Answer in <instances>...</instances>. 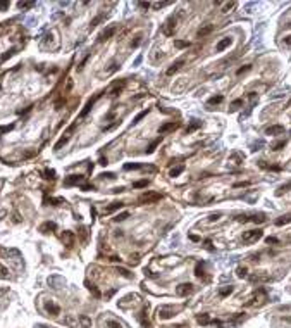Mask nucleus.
<instances>
[{
    "instance_id": "obj_7",
    "label": "nucleus",
    "mask_w": 291,
    "mask_h": 328,
    "mask_svg": "<svg viewBox=\"0 0 291 328\" xmlns=\"http://www.w3.org/2000/svg\"><path fill=\"white\" fill-rule=\"evenodd\" d=\"M265 133H267V135H281V133H284V126H281V125L269 126L267 130H265Z\"/></svg>"
},
{
    "instance_id": "obj_1",
    "label": "nucleus",
    "mask_w": 291,
    "mask_h": 328,
    "mask_svg": "<svg viewBox=\"0 0 291 328\" xmlns=\"http://www.w3.org/2000/svg\"><path fill=\"white\" fill-rule=\"evenodd\" d=\"M262 230H250V232H245L243 233V242L246 244H252V242H257L258 238H262Z\"/></svg>"
},
{
    "instance_id": "obj_17",
    "label": "nucleus",
    "mask_w": 291,
    "mask_h": 328,
    "mask_svg": "<svg viewBox=\"0 0 291 328\" xmlns=\"http://www.w3.org/2000/svg\"><path fill=\"white\" fill-rule=\"evenodd\" d=\"M289 221H291V214H284V216H281L279 219H276V225L277 226H282V225H288Z\"/></svg>"
},
{
    "instance_id": "obj_20",
    "label": "nucleus",
    "mask_w": 291,
    "mask_h": 328,
    "mask_svg": "<svg viewBox=\"0 0 291 328\" xmlns=\"http://www.w3.org/2000/svg\"><path fill=\"white\" fill-rule=\"evenodd\" d=\"M105 326L107 328H122V325L119 321H115V319H107L105 321Z\"/></svg>"
},
{
    "instance_id": "obj_26",
    "label": "nucleus",
    "mask_w": 291,
    "mask_h": 328,
    "mask_svg": "<svg viewBox=\"0 0 291 328\" xmlns=\"http://www.w3.org/2000/svg\"><path fill=\"white\" fill-rule=\"evenodd\" d=\"M252 281H255V283H260V281H269V276L255 275V276H252Z\"/></svg>"
},
{
    "instance_id": "obj_29",
    "label": "nucleus",
    "mask_w": 291,
    "mask_h": 328,
    "mask_svg": "<svg viewBox=\"0 0 291 328\" xmlns=\"http://www.w3.org/2000/svg\"><path fill=\"white\" fill-rule=\"evenodd\" d=\"M220 102H222V95H217V97H212V99L209 100V104L210 106H214V104H220Z\"/></svg>"
},
{
    "instance_id": "obj_6",
    "label": "nucleus",
    "mask_w": 291,
    "mask_h": 328,
    "mask_svg": "<svg viewBox=\"0 0 291 328\" xmlns=\"http://www.w3.org/2000/svg\"><path fill=\"white\" fill-rule=\"evenodd\" d=\"M212 31H214V26H212V24H205V26H202V28L196 31V36H198V38H203V36H207V35L212 33Z\"/></svg>"
},
{
    "instance_id": "obj_34",
    "label": "nucleus",
    "mask_w": 291,
    "mask_h": 328,
    "mask_svg": "<svg viewBox=\"0 0 291 328\" xmlns=\"http://www.w3.org/2000/svg\"><path fill=\"white\" fill-rule=\"evenodd\" d=\"M231 292H233V287H226V289L220 290L219 294H220V297H226V295H229Z\"/></svg>"
},
{
    "instance_id": "obj_50",
    "label": "nucleus",
    "mask_w": 291,
    "mask_h": 328,
    "mask_svg": "<svg viewBox=\"0 0 291 328\" xmlns=\"http://www.w3.org/2000/svg\"><path fill=\"white\" fill-rule=\"evenodd\" d=\"M267 244H277V238H271V237H269V238H267Z\"/></svg>"
},
{
    "instance_id": "obj_49",
    "label": "nucleus",
    "mask_w": 291,
    "mask_h": 328,
    "mask_svg": "<svg viewBox=\"0 0 291 328\" xmlns=\"http://www.w3.org/2000/svg\"><path fill=\"white\" fill-rule=\"evenodd\" d=\"M246 185H250V181H243V183H236L234 187L238 188V187H246Z\"/></svg>"
},
{
    "instance_id": "obj_38",
    "label": "nucleus",
    "mask_w": 291,
    "mask_h": 328,
    "mask_svg": "<svg viewBox=\"0 0 291 328\" xmlns=\"http://www.w3.org/2000/svg\"><path fill=\"white\" fill-rule=\"evenodd\" d=\"M128 216H129L128 212H122V214H117V216L114 218V221H124V219H126Z\"/></svg>"
},
{
    "instance_id": "obj_30",
    "label": "nucleus",
    "mask_w": 291,
    "mask_h": 328,
    "mask_svg": "<svg viewBox=\"0 0 291 328\" xmlns=\"http://www.w3.org/2000/svg\"><path fill=\"white\" fill-rule=\"evenodd\" d=\"M141 314H143V316H141V323H143V326H145V328H148V326H150V321H148L147 311H143V313H141Z\"/></svg>"
},
{
    "instance_id": "obj_8",
    "label": "nucleus",
    "mask_w": 291,
    "mask_h": 328,
    "mask_svg": "<svg viewBox=\"0 0 291 328\" xmlns=\"http://www.w3.org/2000/svg\"><path fill=\"white\" fill-rule=\"evenodd\" d=\"M176 23H177V17H171V19L167 21V26L164 28L166 35H172V31H174V28H176Z\"/></svg>"
},
{
    "instance_id": "obj_5",
    "label": "nucleus",
    "mask_w": 291,
    "mask_h": 328,
    "mask_svg": "<svg viewBox=\"0 0 291 328\" xmlns=\"http://www.w3.org/2000/svg\"><path fill=\"white\" fill-rule=\"evenodd\" d=\"M45 309H47V313H50L52 316H59V313H60V308H59L55 302H52V300L45 304Z\"/></svg>"
},
{
    "instance_id": "obj_48",
    "label": "nucleus",
    "mask_w": 291,
    "mask_h": 328,
    "mask_svg": "<svg viewBox=\"0 0 291 328\" xmlns=\"http://www.w3.org/2000/svg\"><path fill=\"white\" fill-rule=\"evenodd\" d=\"M219 218H220V214H212V216L209 218V221H217Z\"/></svg>"
},
{
    "instance_id": "obj_24",
    "label": "nucleus",
    "mask_w": 291,
    "mask_h": 328,
    "mask_svg": "<svg viewBox=\"0 0 291 328\" xmlns=\"http://www.w3.org/2000/svg\"><path fill=\"white\" fill-rule=\"evenodd\" d=\"M198 323L200 325H209L210 323V318H209V314H198Z\"/></svg>"
},
{
    "instance_id": "obj_3",
    "label": "nucleus",
    "mask_w": 291,
    "mask_h": 328,
    "mask_svg": "<svg viewBox=\"0 0 291 328\" xmlns=\"http://www.w3.org/2000/svg\"><path fill=\"white\" fill-rule=\"evenodd\" d=\"M162 199V195L157 192H147L143 193L141 197H140V202H147V204H152V202H157V200H160Z\"/></svg>"
},
{
    "instance_id": "obj_15",
    "label": "nucleus",
    "mask_w": 291,
    "mask_h": 328,
    "mask_svg": "<svg viewBox=\"0 0 291 328\" xmlns=\"http://www.w3.org/2000/svg\"><path fill=\"white\" fill-rule=\"evenodd\" d=\"M246 221H253V223H264L265 221V214L258 212V214H253L252 218H246Z\"/></svg>"
},
{
    "instance_id": "obj_28",
    "label": "nucleus",
    "mask_w": 291,
    "mask_h": 328,
    "mask_svg": "<svg viewBox=\"0 0 291 328\" xmlns=\"http://www.w3.org/2000/svg\"><path fill=\"white\" fill-rule=\"evenodd\" d=\"M291 188V183H286V185H282V187H279V190H277V195H282V193L284 192H288V190H289Z\"/></svg>"
},
{
    "instance_id": "obj_33",
    "label": "nucleus",
    "mask_w": 291,
    "mask_h": 328,
    "mask_svg": "<svg viewBox=\"0 0 291 328\" xmlns=\"http://www.w3.org/2000/svg\"><path fill=\"white\" fill-rule=\"evenodd\" d=\"M141 168H143V164H126L124 166V169H128V171L129 169H141Z\"/></svg>"
},
{
    "instance_id": "obj_53",
    "label": "nucleus",
    "mask_w": 291,
    "mask_h": 328,
    "mask_svg": "<svg viewBox=\"0 0 291 328\" xmlns=\"http://www.w3.org/2000/svg\"><path fill=\"white\" fill-rule=\"evenodd\" d=\"M100 164H104V166H105V164H109V162H107V157H102V159H100Z\"/></svg>"
},
{
    "instance_id": "obj_11",
    "label": "nucleus",
    "mask_w": 291,
    "mask_h": 328,
    "mask_svg": "<svg viewBox=\"0 0 291 328\" xmlns=\"http://www.w3.org/2000/svg\"><path fill=\"white\" fill-rule=\"evenodd\" d=\"M176 128H177L176 123H166L164 126H160L158 133H160V135H164V133H167V131H172V130H176Z\"/></svg>"
},
{
    "instance_id": "obj_4",
    "label": "nucleus",
    "mask_w": 291,
    "mask_h": 328,
    "mask_svg": "<svg viewBox=\"0 0 291 328\" xmlns=\"http://www.w3.org/2000/svg\"><path fill=\"white\" fill-rule=\"evenodd\" d=\"M191 292H193V285H191V283H181V285H179V287L176 289V294L181 295V297H184V295L191 294Z\"/></svg>"
},
{
    "instance_id": "obj_47",
    "label": "nucleus",
    "mask_w": 291,
    "mask_h": 328,
    "mask_svg": "<svg viewBox=\"0 0 291 328\" xmlns=\"http://www.w3.org/2000/svg\"><path fill=\"white\" fill-rule=\"evenodd\" d=\"M284 43L291 47V35H286V36H284Z\"/></svg>"
},
{
    "instance_id": "obj_12",
    "label": "nucleus",
    "mask_w": 291,
    "mask_h": 328,
    "mask_svg": "<svg viewBox=\"0 0 291 328\" xmlns=\"http://www.w3.org/2000/svg\"><path fill=\"white\" fill-rule=\"evenodd\" d=\"M184 64V59H179V61H176V62L172 64L171 68L167 69V74H172V73H176L177 69H181V66Z\"/></svg>"
},
{
    "instance_id": "obj_43",
    "label": "nucleus",
    "mask_w": 291,
    "mask_h": 328,
    "mask_svg": "<svg viewBox=\"0 0 291 328\" xmlns=\"http://www.w3.org/2000/svg\"><path fill=\"white\" fill-rule=\"evenodd\" d=\"M147 180H141V181H136V183L133 185V187H136V188H141V187H147Z\"/></svg>"
},
{
    "instance_id": "obj_21",
    "label": "nucleus",
    "mask_w": 291,
    "mask_h": 328,
    "mask_svg": "<svg viewBox=\"0 0 291 328\" xmlns=\"http://www.w3.org/2000/svg\"><path fill=\"white\" fill-rule=\"evenodd\" d=\"M122 206H124V202H114L112 206L105 207V211H104V212H112V211H115V209H121Z\"/></svg>"
},
{
    "instance_id": "obj_23",
    "label": "nucleus",
    "mask_w": 291,
    "mask_h": 328,
    "mask_svg": "<svg viewBox=\"0 0 291 328\" xmlns=\"http://www.w3.org/2000/svg\"><path fill=\"white\" fill-rule=\"evenodd\" d=\"M79 323H81L83 328H90L91 326V319L88 318V316H81V318H79Z\"/></svg>"
},
{
    "instance_id": "obj_36",
    "label": "nucleus",
    "mask_w": 291,
    "mask_h": 328,
    "mask_svg": "<svg viewBox=\"0 0 291 328\" xmlns=\"http://www.w3.org/2000/svg\"><path fill=\"white\" fill-rule=\"evenodd\" d=\"M9 276V270L4 268V266H0V278H7Z\"/></svg>"
},
{
    "instance_id": "obj_40",
    "label": "nucleus",
    "mask_w": 291,
    "mask_h": 328,
    "mask_svg": "<svg viewBox=\"0 0 291 328\" xmlns=\"http://www.w3.org/2000/svg\"><path fill=\"white\" fill-rule=\"evenodd\" d=\"M284 145H286V142H284V140H281V142H277V144L274 145V147H272V149H274V150H281L282 147H284Z\"/></svg>"
},
{
    "instance_id": "obj_27",
    "label": "nucleus",
    "mask_w": 291,
    "mask_h": 328,
    "mask_svg": "<svg viewBox=\"0 0 291 328\" xmlns=\"http://www.w3.org/2000/svg\"><path fill=\"white\" fill-rule=\"evenodd\" d=\"M183 171H184V166H177V168L171 169V176L174 178V176H177V174H181Z\"/></svg>"
},
{
    "instance_id": "obj_2",
    "label": "nucleus",
    "mask_w": 291,
    "mask_h": 328,
    "mask_svg": "<svg viewBox=\"0 0 291 328\" xmlns=\"http://www.w3.org/2000/svg\"><path fill=\"white\" fill-rule=\"evenodd\" d=\"M176 311H179L177 308H172V306H162L158 308V318L160 319H167V318H172Z\"/></svg>"
},
{
    "instance_id": "obj_14",
    "label": "nucleus",
    "mask_w": 291,
    "mask_h": 328,
    "mask_svg": "<svg viewBox=\"0 0 291 328\" xmlns=\"http://www.w3.org/2000/svg\"><path fill=\"white\" fill-rule=\"evenodd\" d=\"M62 240L67 244V247H72V245H74V235H72L71 232H66V233H64V235H62Z\"/></svg>"
},
{
    "instance_id": "obj_55",
    "label": "nucleus",
    "mask_w": 291,
    "mask_h": 328,
    "mask_svg": "<svg viewBox=\"0 0 291 328\" xmlns=\"http://www.w3.org/2000/svg\"><path fill=\"white\" fill-rule=\"evenodd\" d=\"M0 185H2V183H0Z\"/></svg>"
},
{
    "instance_id": "obj_13",
    "label": "nucleus",
    "mask_w": 291,
    "mask_h": 328,
    "mask_svg": "<svg viewBox=\"0 0 291 328\" xmlns=\"http://www.w3.org/2000/svg\"><path fill=\"white\" fill-rule=\"evenodd\" d=\"M114 33H115V26H110L109 29H105L104 33L100 35V38H98V40H100V42H104V40L110 38V36H112V35H114Z\"/></svg>"
},
{
    "instance_id": "obj_44",
    "label": "nucleus",
    "mask_w": 291,
    "mask_h": 328,
    "mask_svg": "<svg viewBox=\"0 0 291 328\" xmlns=\"http://www.w3.org/2000/svg\"><path fill=\"white\" fill-rule=\"evenodd\" d=\"M241 104H243V100H241V99H238V100H234L233 104H231V107H233V109H238Z\"/></svg>"
},
{
    "instance_id": "obj_19",
    "label": "nucleus",
    "mask_w": 291,
    "mask_h": 328,
    "mask_svg": "<svg viewBox=\"0 0 291 328\" xmlns=\"http://www.w3.org/2000/svg\"><path fill=\"white\" fill-rule=\"evenodd\" d=\"M64 325H67V326H71V328H78V319H74L72 316H66V318H64Z\"/></svg>"
},
{
    "instance_id": "obj_51",
    "label": "nucleus",
    "mask_w": 291,
    "mask_h": 328,
    "mask_svg": "<svg viewBox=\"0 0 291 328\" xmlns=\"http://www.w3.org/2000/svg\"><path fill=\"white\" fill-rule=\"evenodd\" d=\"M282 321H284V323H291V316H284V318H282Z\"/></svg>"
},
{
    "instance_id": "obj_32",
    "label": "nucleus",
    "mask_w": 291,
    "mask_h": 328,
    "mask_svg": "<svg viewBox=\"0 0 291 328\" xmlns=\"http://www.w3.org/2000/svg\"><path fill=\"white\" fill-rule=\"evenodd\" d=\"M147 114H148V111H141V112H140V114H138V116L134 117V121H133V123H134V125H136V123H140V121L143 119V117L147 116Z\"/></svg>"
},
{
    "instance_id": "obj_41",
    "label": "nucleus",
    "mask_w": 291,
    "mask_h": 328,
    "mask_svg": "<svg viewBox=\"0 0 291 328\" xmlns=\"http://www.w3.org/2000/svg\"><path fill=\"white\" fill-rule=\"evenodd\" d=\"M45 174H47L45 178H52V180H55V171H52V169H47V171H45Z\"/></svg>"
},
{
    "instance_id": "obj_18",
    "label": "nucleus",
    "mask_w": 291,
    "mask_h": 328,
    "mask_svg": "<svg viewBox=\"0 0 291 328\" xmlns=\"http://www.w3.org/2000/svg\"><path fill=\"white\" fill-rule=\"evenodd\" d=\"M52 230H55V223H45V225H42L40 226V232H43V233H48V232H52Z\"/></svg>"
},
{
    "instance_id": "obj_45",
    "label": "nucleus",
    "mask_w": 291,
    "mask_h": 328,
    "mask_svg": "<svg viewBox=\"0 0 291 328\" xmlns=\"http://www.w3.org/2000/svg\"><path fill=\"white\" fill-rule=\"evenodd\" d=\"M158 144H160V138H158V140H155L152 145H150V149H148V152H153V150H155V147H157Z\"/></svg>"
},
{
    "instance_id": "obj_42",
    "label": "nucleus",
    "mask_w": 291,
    "mask_h": 328,
    "mask_svg": "<svg viewBox=\"0 0 291 328\" xmlns=\"http://www.w3.org/2000/svg\"><path fill=\"white\" fill-rule=\"evenodd\" d=\"M14 128V125H7V126H0V133H5V131H10Z\"/></svg>"
},
{
    "instance_id": "obj_46",
    "label": "nucleus",
    "mask_w": 291,
    "mask_h": 328,
    "mask_svg": "<svg viewBox=\"0 0 291 328\" xmlns=\"http://www.w3.org/2000/svg\"><path fill=\"white\" fill-rule=\"evenodd\" d=\"M140 42H141V36H136V40H134V42H131V47H138Z\"/></svg>"
},
{
    "instance_id": "obj_16",
    "label": "nucleus",
    "mask_w": 291,
    "mask_h": 328,
    "mask_svg": "<svg viewBox=\"0 0 291 328\" xmlns=\"http://www.w3.org/2000/svg\"><path fill=\"white\" fill-rule=\"evenodd\" d=\"M124 85H126V81H124V80H122L121 83H114V87H112V90H110V93H112V95H117V93H119L121 90L124 88Z\"/></svg>"
},
{
    "instance_id": "obj_52",
    "label": "nucleus",
    "mask_w": 291,
    "mask_h": 328,
    "mask_svg": "<svg viewBox=\"0 0 291 328\" xmlns=\"http://www.w3.org/2000/svg\"><path fill=\"white\" fill-rule=\"evenodd\" d=\"M7 5H9V4H7V2H0V9H5V7H7Z\"/></svg>"
},
{
    "instance_id": "obj_37",
    "label": "nucleus",
    "mask_w": 291,
    "mask_h": 328,
    "mask_svg": "<svg viewBox=\"0 0 291 328\" xmlns=\"http://www.w3.org/2000/svg\"><path fill=\"white\" fill-rule=\"evenodd\" d=\"M174 45H176L177 48H184V47H188L190 43H188V42H184V40H177V42H176Z\"/></svg>"
},
{
    "instance_id": "obj_9",
    "label": "nucleus",
    "mask_w": 291,
    "mask_h": 328,
    "mask_svg": "<svg viewBox=\"0 0 291 328\" xmlns=\"http://www.w3.org/2000/svg\"><path fill=\"white\" fill-rule=\"evenodd\" d=\"M83 180H85V176H78V174H72L71 178H67L64 183L69 187V185H78V183H83Z\"/></svg>"
},
{
    "instance_id": "obj_22",
    "label": "nucleus",
    "mask_w": 291,
    "mask_h": 328,
    "mask_svg": "<svg viewBox=\"0 0 291 328\" xmlns=\"http://www.w3.org/2000/svg\"><path fill=\"white\" fill-rule=\"evenodd\" d=\"M236 275H238L239 278H245V276L248 275V268H246V266H239L238 270H236Z\"/></svg>"
},
{
    "instance_id": "obj_39",
    "label": "nucleus",
    "mask_w": 291,
    "mask_h": 328,
    "mask_svg": "<svg viewBox=\"0 0 291 328\" xmlns=\"http://www.w3.org/2000/svg\"><path fill=\"white\" fill-rule=\"evenodd\" d=\"M250 69H252V66H250V64H246V66H245V68H239L238 69V73H236V74H243V73H246V71H250Z\"/></svg>"
},
{
    "instance_id": "obj_10",
    "label": "nucleus",
    "mask_w": 291,
    "mask_h": 328,
    "mask_svg": "<svg viewBox=\"0 0 291 328\" xmlns=\"http://www.w3.org/2000/svg\"><path fill=\"white\" fill-rule=\"evenodd\" d=\"M231 42H233V40L229 38V36H226L224 40H220L219 43L215 45V50H217V52H222V50H224L226 47H229V45H231Z\"/></svg>"
},
{
    "instance_id": "obj_31",
    "label": "nucleus",
    "mask_w": 291,
    "mask_h": 328,
    "mask_svg": "<svg viewBox=\"0 0 291 328\" xmlns=\"http://www.w3.org/2000/svg\"><path fill=\"white\" fill-rule=\"evenodd\" d=\"M234 5H236V2H227V4L222 5V12H229V9H233Z\"/></svg>"
},
{
    "instance_id": "obj_54",
    "label": "nucleus",
    "mask_w": 291,
    "mask_h": 328,
    "mask_svg": "<svg viewBox=\"0 0 291 328\" xmlns=\"http://www.w3.org/2000/svg\"><path fill=\"white\" fill-rule=\"evenodd\" d=\"M36 328H47V326H45V325H38Z\"/></svg>"
},
{
    "instance_id": "obj_25",
    "label": "nucleus",
    "mask_w": 291,
    "mask_h": 328,
    "mask_svg": "<svg viewBox=\"0 0 291 328\" xmlns=\"http://www.w3.org/2000/svg\"><path fill=\"white\" fill-rule=\"evenodd\" d=\"M203 266H205V263H198V264H196V270H195L196 273L195 275L198 276V278H202V276L205 275V273H203Z\"/></svg>"
},
{
    "instance_id": "obj_35",
    "label": "nucleus",
    "mask_w": 291,
    "mask_h": 328,
    "mask_svg": "<svg viewBox=\"0 0 291 328\" xmlns=\"http://www.w3.org/2000/svg\"><path fill=\"white\" fill-rule=\"evenodd\" d=\"M117 273H121V275H122V276H126V278H131V276H133V275H131V273H129L128 270H124V268H117Z\"/></svg>"
}]
</instances>
